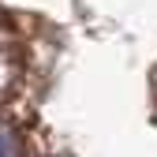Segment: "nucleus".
Masks as SVG:
<instances>
[{"label":"nucleus","instance_id":"nucleus-1","mask_svg":"<svg viewBox=\"0 0 157 157\" xmlns=\"http://www.w3.org/2000/svg\"><path fill=\"white\" fill-rule=\"evenodd\" d=\"M15 75H19V41H15L11 26L0 23V94H8Z\"/></svg>","mask_w":157,"mask_h":157},{"label":"nucleus","instance_id":"nucleus-2","mask_svg":"<svg viewBox=\"0 0 157 157\" xmlns=\"http://www.w3.org/2000/svg\"><path fill=\"white\" fill-rule=\"evenodd\" d=\"M0 157H23V139L11 124L0 120Z\"/></svg>","mask_w":157,"mask_h":157}]
</instances>
